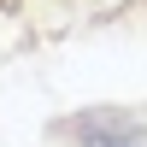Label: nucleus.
Listing matches in <instances>:
<instances>
[{
	"mask_svg": "<svg viewBox=\"0 0 147 147\" xmlns=\"http://www.w3.org/2000/svg\"><path fill=\"white\" fill-rule=\"evenodd\" d=\"M65 136H77L82 147H124V141H141V124L124 112H100V118H77L65 124Z\"/></svg>",
	"mask_w": 147,
	"mask_h": 147,
	"instance_id": "obj_1",
	"label": "nucleus"
}]
</instances>
